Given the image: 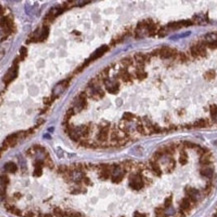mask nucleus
I'll use <instances>...</instances> for the list:
<instances>
[{"mask_svg": "<svg viewBox=\"0 0 217 217\" xmlns=\"http://www.w3.org/2000/svg\"><path fill=\"white\" fill-rule=\"evenodd\" d=\"M142 169L143 168H140L137 173H133L129 176V186L133 190H141L146 184L145 176L141 173Z\"/></svg>", "mask_w": 217, "mask_h": 217, "instance_id": "nucleus-1", "label": "nucleus"}, {"mask_svg": "<svg viewBox=\"0 0 217 217\" xmlns=\"http://www.w3.org/2000/svg\"><path fill=\"white\" fill-rule=\"evenodd\" d=\"M152 56H159L161 59H173L175 60L177 58L178 52L173 48H170L168 46L161 47L159 49H155L151 52Z\"/></svg>", "mask_w": 217, "mask_h": 217, "instance_id": "nucleus-2", "label": "nucleus"}, {"mask_svg": "<svg viewBox=\"0 0 217 217\" xmlns=\"http://www.w3.org/2000/svg\"><path fill=\"white\" fill-rule=\"evenodd\" d=\"M126 173V168L125 167L119 166L117 164L113 165V170H112V175H111V181L113 183H119L122 181Z\"/></svg>", "mask_w": 217, "mask_h": 217, "instance_id": "nucleus-3", "label": "nucleus"}, {"mask_svg": "<svg viewBox=\"0 0 217 217\" xmlns=\"http://www.w3.org/2000/svg\"><path fill=\"white\" fill-rule=\"evenodd\" d=\"M87 104V95H86V92H81L79 94L77 101L75 102V105H74V111L76 112H80L82 111L83 109L85 108V106Z\"/></svg>", "mask_w": 217, "mask_h": 217, "instance_id": "nucleus-4", "label": "nucleus"}, {"mask_svg": "<svg viewBox=\"0 0 217 217\" xmlns=\"http://www.w3.org/2000/svg\"><path fill=\"white\" fill-rule=\"evenodd\" d=\"M73 129L80 137H85V138H87L92 130V126H91V124H82V125H79L77 127L73 128Z\"/></svg>", "mask_w": 217, "mask_h": 217, "instance_id": "nucleus-5", "label": "nucleus"}, {"mask_svg": "<svg viewBox=\"0 0 217 217\" xmlns=\"http://www.w3.org/2000/svg\"><path fill=\"white\" fill-rule=\"evenodd\" d=\"M104 85L105 88L109 93L115 94L117 91L119 90V87H120V83L116 80H109V79H105L104 81Z\"/></svg>", "mask_w": 217, "mask_h": 217, "instance_id": "nucleus-6", "label": "nucleus"}, {"mask_svg": "<svg viewBox=\"0 0 217 217\" xmlns=\"http://www.w3.org/2000/svg\"><path fill=\"white\" fill-rule=\"evenodd\" d=\"M151 56H152L151 54L137 52L134 54V60L136 61L137 64L144 65V66H145V63H147L151 60Z\"/></svg>", "mask_w": 217, "mask_h": 217, "instance_id": "nucleus-7", "label": "nucleus"}, {"mask_svg": "<svg viewBox=\"0 0 217 217\" xmlns=\"http://www.w3.org/2000/svg\"><path fill=\"white\" fill-rule=\"evenodd\" d=\"M108 48H109V47H108L107 45H103V46L99 47V48L97 49L95 52H94L91 56H90L89 59H88V60L86 61V62H85L84 64H83V66H86V65H88V63L91 62L92 60H95V59H97V58L100 57V56H102L103 54H104V53L106 52V51L108 50Z\"/></svg>", "mask_w": 217, "mask_h": 217, "instance_id": "nucleus-8", "label": "nucleus"}, {"mask_svg": "<svg viewBox=\"0 0 217 217\" xmlns=\"http://www.w3.org/2000/svg\"><path fill=\"white\" fill-rule=\"evenodd\" d=\"M17 72H18V66L16 64H13L12 68L9 69V71L4 76V82L9 83L11 80H13L17 76Z\"/></svg>", "mask_w": 217, "mask_h": 217, "instance_id": "nucleus-9", "label": "nucleus"}, {"mask_svg": "<svg viewBox=\"0 0 217 217\" xmlns=\"http://www.w3.org/2000/svg\"><path fill=\"white\" fill-rule=\"evenodd\" d=\"M118 77L125 83L132 82V81H133V76L131 75L129 72H128V70L126 68L121 69L120 71L118 72Z\"/></svg>", "mask_w": 217, "mask_h": 217, "instance_id": "nucleus-10", "label": "nucleus"}, {"mask_svg": "<svg viewBox=\"0 0 217 217\" xmlns=\"http://www.w3.org/2000/svg\"><path fill=\"white\" fill-rule=\"evenodd\" d=\"M200 174L207 179H211L214 175V169L210 166H203L200 169Z\"/></svg>", "mask_w": 217, "mask_h": 217, "instance_id": "nucleus-11", "label": "nucleus"}, {"mask_svg": "<svg viewBox=\"0 0 217 217\" xmlns=\"http://www.w3.org/2000/svg\"><path fill=\"white\" fill-rule=\"evenodd\" d=\"M97 141L100 142H106L108 138V129H101L99 133L97 134Z\"/></svg>", "mask_w": 217, "mask_h": 217, "instance_id": "nucleus-12", "label": "nucleus"}, {"mask_svg": "<svg viewBox=\"0 0 217 217\" xmlns=\"http://www.w3.org/2000/svg\"><path fill=\"white\" fill-rule=\"evenodd\" d=\"M134 74H135V77L137 79H139V80H144V79L147 77V73H146L145 70L143 68H136L134 71Z\"/></svg>", "mask_w": 217, "mask_h": 217, "instance_id": "nucleus-13", "label": "nucleus"}, {"mask_svg": "<svg viewBox=\"0 0 217 217\" xmlns=\"http://www.w3.org/2000/svg\"><path fill=\"white\" fill-rule=\"evenodd\" d=\"M192 126L195 128H204V127H206V126H208V120L204 118L198 119L196 122H194Z\"/></svg>", "mask_w": 217, "mask_h": 217, "instance_id": "nucleus-14", "label": "nucleus"}, {"mask_svg": "<svg viewBox=\"0 0 217 217\" xmlns=\"http://www.w3.org/2000/svg\"><path fill=\"white\" fill-rule=\"evenodd\" d=\"M4 169H5V171H7V172L14 173L17 171V166H16V164H14L13 162H7V163L5 164V166H4Z\"/></svg>", "mask_w": 217, "mask_h": 217, "instance_id": "nucleus-15", "label": "nucleus"}, {"mask_svg": "<svg viewBox=\"0 0 217 217\" xmlns=\"http://www.w3.org/2000/svg\"><path fill=\"white\" fill-rule=\"evenodd\" d=\"M179 162L182 165L186 164L188 162V155H187L186 151L185 150H180V155H179Z\"/></svg>", "mask_w": 217, "mask_h": 217, "instance_id": "nucleus-16", "label": "nucleus"}, {"mask_svg": "<svg viewBox=\"0 0 217 217\" xmlns=\"http://www.w3.org/2000/svg\"><path fill=\"white\" fill-rule=\"evenodd\" d=\"M121 64L123 65L125 68H128V67H130L131 65L133 64V59L131 57H125V58H122L121 59Z\"/></svg>", "mask_w": 217, "mask_h": 217, "instance_id": "nucleus-17", "label": "nucleus"}, {"mask_svg": "<svg viewBox=\"0 0 217 217\" xmlns=\"http://www.w3.org/2000/svg\"><path fill=\"white\" fill-rule=\"evenodd\" d=\"M48 33H49V29L47 26H45L43 29H42L41 33H40V35L38 36L39 37V39H38V41H43L44 39H46L47 36H48Z\"/></svg>", "mask_w": 217, "mask_h": 217, "instance_id": "nucleus-18", "label": "nucleus"}, {"mask_svg": "<svg viewBox=\"0 0 217 217\" xmlns=\"http://www.w3.org/2000/svg\"><path fill=\"white\" fill-rule=\"evenodd\" d=\"M190 55H191L192 58H194V59H198V58H200L199 53H198V50H197V48H196L195 44H193L190 47Z\"/></svg>", "mask_w": 217, "mask_h": 217, "instance_id": "nucleus-19", "label": "nucleus"}, {"mask_svg": "<svg viewBox=\"0 0 217 217\" xmlns=\"http://www.w3.org/2000/svg\"><path fill=\"white\" fill-rule=\"evenodd\" d=\"M176 59H177L178 61H180V62L184 63V62H187V61L189 60V56L184 52H178V55H177V58H176Z\"/></svg>", "mask_w": 217, "mask_h": 217, "instance_id": "nucleus-20", "label": "nucleus"}, {"mask_svg": "<svg viewBox=\"0 0 217 217\" xmlns=\"http://www.w3.org/2000/svg\"><path fill=\"white\" fill-rule=\"evenodd\" d=\"M136 130L138 131L140 134H143V135H145L148 133L147 128L145 127V125H144V124H141V123H139L136 125Z\"/></svg>", "mask_w": 217, "mask_h": 217, "instance_id": "nucleus-21", "label": "nucleus"}, {"mask_svg": "<svg viewBox=\"0 0 217 217\" xmlns=\"http://www.w3.org/2000/svg\"><path fill=\"white\" fill-rule=\"evenodd\" d=\"M123 120H126V121H131V120H133V119L135 118V116L134 115L132 114V113H130V112H126V113H124L123 114Z\"/></svg>", "mask_w": 217, "mask_h": 217, "instance_id": "nucleus-22", "label": "nucleus"}, {"mask_svg": "<svg viewBox=\"0 0 217 217\" xmlns=\"http://www.w3.org/2000/svg\"><path fill=\"white\" fill-rule=\"evenodd\" d=\"M214 77H215V71H213V70H209L205 73V78L208 80H212Z\"/></svg>", "mask_w": 217, "mask_h": 217, "instance_id": "nucleus-23", "label": "nucleus"}, {"mask_svg": "<svg viewBox=\"0 0 217 217\" xmlns=\"http://www.w3.org/2000/svg\"><path fill=\"white\" fill-rule=\"evenodd\" d=\"M209 112H210V115H211V118L215 116V115H217V106L216 105H211V106H210Z\"/></svg>", "mask_w": 217, "mask_h": 217, "instance_id": "nucleus-24", "label": "nucleus"}, {"mask_svg": "<svg viewBox=\"0 0 217 217\" xmlns=\"http://www.w3.org/2000/svg\"><path fill=\"white\" fill-rule=\"evenodd\" d=\"M19 163H20V166H21L22 170H23V171H26L27 165H26L25 159H24V158H22V157H19Z\"/></svg>", "mask_w": 217, "mask_h": 217, "instance_id": "nucleus-25", "label": "nucleus"}, {"mask_svg": "<svg viewBox=\"0 0 217 217\" xmlns=\"http://www.w3.org/2000/svg\"><path fill=\"white\" fill-rule=\"evenodd\" d=\"M26 53H27V49L25 47H21V48H20V54H22L24 57V56H26Z\"/></svg>", "mask_w": 217, "mask_h": 217, "instance_id": "nucleus-26", "label": "nucleus"}, {"mask_svg": "<svg viewBox=\"0 0 217 217\" xmlns=\"http://www.w3.org/2000/svg\"><path fill=\"white\" fill-rule=\"evenodd\" d=\"M57 154H58V156H59V157H62V156H63V151H62V150H60V148H58Z\"/></svg>", "mask_w": 217, "mask_h": 217, "instance_id": "nucleus-27", "label": "nucleus"}, {"mask_svg": "<svg viewBox=\"0 0 217 217\" xmlns=\"http://www.w3.org/2000/svg\"><path fill=\"white\" fill-rule=\"evenodd\" d=\"M49 100H50V99H49V98L44 99V103H46V104H49V103H50V101H49Z\"/></svg>", "mask_w": 217, "mask_h": 217, "instance_id": "nucleus-28", "label": "nucleus"}, {"mask_svg": "<svg viewBox=\"0 0 217 217\" xmlns=\"http://www.w3.org/2000/svg\"><path fill=\"white\" fill-rule=\"evenodd\" d=\"M212 119H213V122H215V123L217 124V115H215L214 117H212Z\"/></svg>", "mask_w": 217, "mask_h": 217, "instance_id": "nucleus-29", "label": "nucleus"}, {"mask_svg": "<svg viewBox=\"0 0 217 217\" xmlns=\"http://www.w3.org/2000/svg\"><path fill=\"white\" fill-rule=\"evenodd\" d=\"M214 145H217V140H215V141H214Z\"/></svg>", "mask_w": 217, "mask_h": 217, "instance_id": "nucleus-30", "label": "nucleus"}]
</instances>
